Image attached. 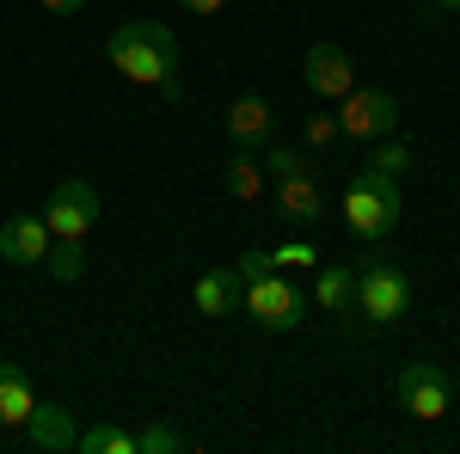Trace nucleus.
<instances>
[{"instance_id": "nucleus-1", "label": "nucleus", "mask_w": 460, "mask_h": 454, "mask_svg": "<svg viewBox=\"0 0 460 454\" xmlns=\"http://www.w3.org/2000/svg\"><path fill=\"white\" fill-rule=\"evenodd\" d=\"M105 56H111V68L123 74V80H136V86H154V93H166V99L184 93V80H178V43H172V31L154 25V19L117 25V31L105 37Z\"/></svg>"}, {"instance_id": "nucleus-2", "label": "nucleus", "mask_w": 460, "mask_h": 454, "mask_svg": "<svg viewBox=\"0 0 460 454\" xmlns=\"http://www.w3.org/2000/svg\"><path fill=\"white\" fill-rule=\"evenodd\" d=\"M350 307L368 319V325H393V319H405V307H411V282H405V271L387 264V258H362V264H356V301Z\"/></svg>"}, {"instance_id": "nucleus-3", "label": "nucleus", "mask_w": 460, "mask_h": 454, "mask_svg": "<svg viewBox=\"0 0 460 454\" xmlns=\"http://www.w3.org/2000/svg\"><path fill=\"white\" fill-rule=\"evenodd\" d=\"M399 221V178L381 173H356V184L344 191V227L356 240H381Z\"/></svg>"}, {"instance_id": "nucleus-4", "label": "nucleus", "mask_w": 460, "mask_h": 454, "mask_svg": "<svg viewBox=\"0 0 460 454\" xmlns=\"http://www.w3.org/2000/svg\"><path fill=\"white\" fill-rule=\"evenodd\" d=\"M264 332H288V325H301V314H307V295L295 289V277L288 271H264V277L246 282V301H240Z\"/></svg>"}, {"instance_id": "nucleus-5", "label": "nucleus", "mask_w": 460, "mask_h": 454, "mask_svg": "<svg viewBox=\"0 0 460 454\" xmlns=\"http://www.w3.org/2000/svg\"><path fill=\"white\" fill-rule=\"evenodd\" d=\"M338 105H344V117H338V136H350V141L393 136V123H399V99H393V93H381V86H350Z\"/></svg>"}, {"instance_id": "nucleus-6", "label": "nucleus", "mask_w": 460, "mask_h": 454, "mask_svg": "<svg viewBox=\"0 0 460 454\" xmlns=\"http://www.w3.org/2000/svg\"><path fill=\"white\" fill-rule=\"evenodd\" d=\"M43 221H49V240H86V227L99 221V191L86 178H62Z\"/></svg>"}, {"instance_id": "nucleus-7", "label": "nucleus", "mask_w": 460, "mask_h": 454, "mask_svg": "<svg viewBox=\"0 0 460 454\" xmlns=\"http://www.w3.org/2000/svg\"><path fill=\"white\" fill-rule=\"evenodd\" d=\"M393 393H399V405H405L411 418L429 423V418L448 412V393H455V387H448V375H442L436 362H405L399 381H393Z\"/></svg>"}, {"instance_id": "nucleus-8", "label": "nucleus", "mask_w": 460, "mask_h": 454, "mask_svg": "<svg viewBox=\"0 0 460 454\" xmlns=\"http://www.w3.org/2000/svg\"><path fill=\"white\" fill-rule=\"evenodd\" d=\"M301 80L314 86L319 99H344V93L356 86V62L338 49V43H314L307 62H301Z\"/></svg>"}, {"instance_id": "nucleus-9", "label": "nucleus", "mask_w": 460, "mask_h": 454, "mask_svg": "<svg viewBox=\"0 0 460 454\" xmlns=\"http://www.w3.org/2000/svg\"><path fill=\"white\" fill-rule=\"evenodd\" d=\"M0 258L6 264H43L49 258V221L43 215H13L0 227Z\"/></svg>"}, {"instance_id": "nucleus-10", "label": "nucleus", "mask_w": 460, "mask_h": 454, "mask_svg": "<svg viewBox=\"0 0 460 454\" xmlns=\"http://www.w3.org/2000/svg\"><path fill=\"white\" fill-rule=\"evenodd\" d=\"M240 301H246V282H240V271L234 264H221V271H203L197 277V314H240Z\"/></svg>"}, {"instance_id": "nucleus-11", "label": "nucleus", "mask_w": 460, "mask_h": 454, "mask_svg": "<svg viewBox=\"0 0 460 454\" xmlns=\"http://www.w3.org/2000/svg\"><path fill=\"white\" fill-rule=\"evenodd\" d=\"M277 209L301 227L325 221V197H319V178L314 173H295V178H277Z\"/></svg>"}, {"instance_id": "nucleus-12", "label": "nucleus", "mask_w": 460, "mask_h": 454, "mask_svg": "<svg viewBox=\"0 0 460 454\" xmlns=\"http://www.w3.org/2000/svg\"><path fill=\"white\" fill-rule=\"evenodd\" d=\"M25 442L43 454H62L80 442V430H74V418L62 412V405H31V418H25Z\"/></svg>"}, {"instance_id": "nucleus-13", "label": "nucleus", "mask_w": 460, "mask_h": 454, "mask_svg": "<svg viewBox=\"0 0 460 454\" xmlns=\"http://www.w3.org/2000/svg\"><path fill=\"white\" fill-rule=\"evenodd\" d=\"M31 405H37L31 375H25L19 362H0V430H25Z\"/></svg>"}, {"instance_id": "nucleus-14", "label": "nucleus", "mask_w": 460, "mask_h": 454, "mask_svg": "<svg viewBox=\"0 0 460 454\" xmlns=\"http://www.w3.org/2000/svg\"><path fill=\"white\" fill-rule=\"evenodd\" d=\"M270 129H277V111H270V99H234V105H227V136L240 141V147L270 141Z\"/></svg>"}, {"instance_id": "nucleus-15", "label": "nucleus", "mask_w": 460, "mask_h": 454, "mask_svg": "<svg viewBox=\"0 0 460 454\" xmlns=\"http://www.w3.org/2000/svg\"><path fill=\"white\" fill-rule=\"evenodd\" d=\"M314 301L325 307V314H344V307L356 301V271H350V264H319Z\"/></svg>"}, {"instance_id": "nucleus-16", "label": "nucleus", "mask_w": 460, "mask_h": 454, "mask_svg": "<svg viewBox=\"0 0 460 454\" xmlns=\"http://www.w3.org/2000/svg\"><path fill=\"white\" fill-rule=\"evenodd\" d=\"M221 184H227V197H240V203H252L258 191H264V160L252 154V147H240L227 166H221Z\"/></svg>"}, {"instance_id": "nucleus-17", "label": "nucleus", "mask_w": 460, "mask_h": 454, "mask_svg": "<svg viewBox=\"0 0 460 454\" xmlns=\"http://www.w3.org/2000/svg\"><path fill=\"white\" fill-rule=\"evenodd\" d=\"M74 449H86V454H142V449H136V430H111V423L86 430Z\"/></svg>"}, {"instance_id": "nucleus-18", "label": "nucleus", "mask_w": 460, "mask_h": 454, "mask_svg": "<svg viewBox=\"0 0 460 454\" xmlns=\"http://www.w3.org/2000/svg\"><path fill=\"white\" fill-rule=\"evenodd\" d=\"M80 271H86V245L80 240H49V277L80 282Z\"/></svg>"}, {"instance_id": "nucleus-19", "label": "nucleus", "mask_w": 460, "mask_h": 454, "mask_svg": "<svg viewBox=\"0 0 460 454\" xmlns=\"http://www.w3.org/2000/svg\"><path fill=\"white\" fill-rule=\"evenodd\" d=\"M362 173H381V178H405L411 173V147L405 141H381L375 154H368V166Z\"/></svg>"}, {"instance_id": "nucleus-20", "label": "nucleus", "mask_w": 460, "mask_h": 454, "mask_svg": "<svg viewBox=\"0 0 460 454\" xmlns=\"http://www.w3.org/2000/svg\"><path fill=\"white\" fill-rule=\"evenodd\" d=\"M270 264H277V271H319V245H314V240L270 245Z\"/></svg>"}, {"instance_id": "nucleus-21", "label": "nucleus", "mask_w": 460, "mask_h": 454, "mask_svg": "<svg viewBox=\"0 0 460 454\" xmlns=\"http://www.w3.org/2000/svg\"><path fill=\"white\" fill-rule=\"evenodd\" d=\"M136 449L142 454H184L190 436H178V430H166V423H147V430H136Z\"/></svg>"}, {"instance_id": "nucleus-22", "label": "nucleus", "mask_w": 460, "mask_h": 454, "mask_svg": "<svg viewBox=\"0 0 460 454\" xmlns=\"http://www.w3.org/2000/svg\"><path fill=\"white\" fill-rule=\"evenodd\" d=\"M295 173H319V166L295 147H264V178H295Z\"/></svg>"}, {"instance_id": "nucleus-23", "label": "nucleus", "mask_w": 460, "mask_h": 454, "mask_svg": "<svg viewBox=\"0 0 460 454\" xmlns=\"http://www.w3.org/2000/svg\"><path fill=\"white\" fill-rule=\"evenodd\" d=\"M234 271H240V282H252V277H264V271H277V264H270V252H246Z\"/></svg>"}, {"instance_id": "nucleus-24", "label": "nucleus", "mask_w": 460, "mask_h": 454, "mask_svg": "<svg viewBox=\"0 0 460 454\" xmlns=\"http://www.w3.org/2000/svg\"><path fill=\"white\" fill-rule=\"evenodd\" d=\"M307 141H314V147H332V141H338V123H332V117H307Z\"/></svg>"}, {"instance_id": "nucleus-25", "label": "nucleus", "mask_w": 460, "mask_h": 454, "mask_svg": "<svg viewBox=\"0 0 460 454\" xmlns=\"http://www.w3.org/2000/svg\"><path fill=\"white\" fill-rule=\"evenodd\" d=\"M178 6H184V13H221L227 0H178Z\"/></svg>"}, {"instance_id": "nucleus-26", "label": "nucleus", "mask_w": 460, "mask_h": 454, "mask_svg": "<svg viewBox=\"0 0 460 454\" xmlns=\"http://www.w3.org/2000/svg\"><path fill=\"white\" fill-rule=\"evenodd\" d=\"M37 6H49V13H80L86 0H37Z\"/></svg>"}, {"instance_id": "nucleus-27", "label": "nucleus", "mask_w": 460, "mask_h": 454, "mask_svg": "<svg viewBox=\"0 0 460 454\" xmlns=\"http://www.w3.org/2000/svg\"><path fill=\"white\" fill-rule=\"evenodd\" d=\"M436 6H448V13H460V0H436Z\"/></svg>"}, {"instance_id": "nucleus-28", "label": "nucleus", "mask_w": 460, "mask_h": 454, "mask_svg": "<svg viewBox=\"0 0 460 454\" xmlns=\"http://www.w3.org/2000/svg\"><path fill=\"white\" fill-rule=\"evenodd\" d=\"M455 393H460V381H455Z\"/></svg>"}]
</instances>
